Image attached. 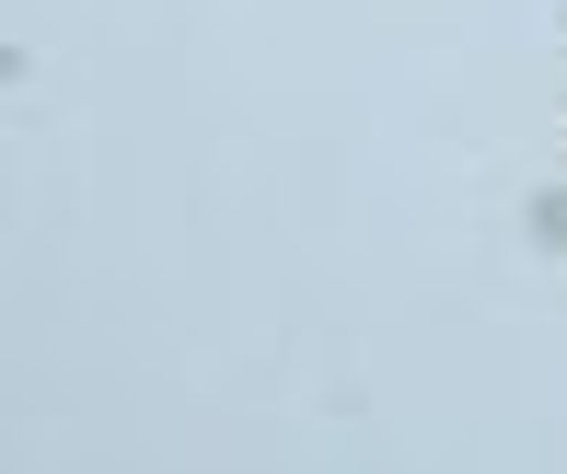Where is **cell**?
Masks as SVG:
<instances>
[]
</instances>
